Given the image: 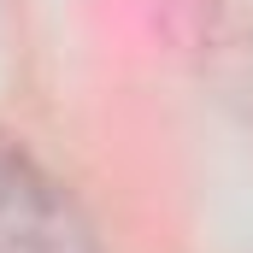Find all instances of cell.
<instances>
[{
  "label": "cell",
  "instance_id": "6da1fadb",
  "mask_svg": "<svg viewBox=\"0 0 253 253\" xmlns=\"http://www.w3.org/2000/svg\"><path fill=\"white\" fill-rule=\"evenodd\" d=\"M0 253H88V230L24 153L0 147Z\"/></svg>",
  "mask_w": 253,
  "mask_h": 253
}]
</instances>
